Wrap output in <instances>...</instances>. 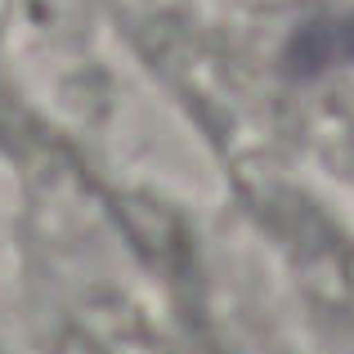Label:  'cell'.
<instances>
[{"label": "cell", "mask_w": 354, "mask_h": 354, "mask_svg": "<svg viewBox=\"0 0 354 354\" xmlns=\"http://www.w3.org/2000/svg\"><path fill=\"white\" fill-rule=\"evenodd\" d=\"M341 50H346L350 59H354V18H350L346 27H341Z\"/></svg>", "instance_id": "cell-1"}]
</instances>
